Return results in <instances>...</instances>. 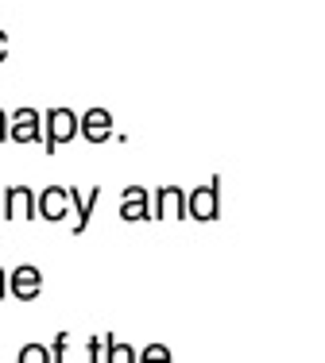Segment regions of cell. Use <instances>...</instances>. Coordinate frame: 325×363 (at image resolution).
Listing matches in <instances>:
<instances>
[{
  "mask_svg": "<svg viewBox=\"0 0 325 363\" xmlns=\"http://www.w3.org/2000/svg\"><path fill=\"white\" fill-rule=\"evenodd\" d=\"M43 147H47V155H55L62 143H70L74 135H78V116H74L70 108H50L43 112Z\"/></svg>",
  "mask_w": 325,
  "mask_h": 363,
  "instance_id": "cell-1",
  "label": "cell"
},
{
  "mask_svg": "<svg viewBox=\"0 0 325 363\" xmlns=\"http://www.w3.org/2000/svg\"><path fill=\"white\" fill-rule=\"evenodd\" d=\"M186 217L205 220V224L221 217V178H209L205 186L186 194Z\"/></svg>",
  "mask_w": 325,
  "mask_h": 363,
  "instance_id": "cell-2",
  "label": "cell"
},
{
  "mask_svg": "<svg viewBox=\"0 0 325 363\" xmlns=\"http://www.w3.org/2000/svg\"><path fill=\"white\" fill-rule=\"evenodd\" d=\"M8 140L12 143H43V112L16 108L8 116Z\"/></svg>",
  "mask_w": 325,
  "mask_h": 363,
  "instance_id": "cell-3",
  "label": "cell"
},
{
  "mask_svg": "<svg viewBox=\"0 0 325 363\" xmlns=\"http://www.w3.org/2000/svg\"><path fill=\"white\" fill-rule=\"evenodd\" d=\"M151 217L186 220V189L182 186H159L155 194H151Z\"/></svg>",
  "mask_w": 325,
  "mask_h": 363,
  "instance_id": "cell-4",
  "label": "cell"
},
{
  "mask_svg": "<svg viewBox=\"0 0 325 363\" xmlns=\"http://www.w3.org/2000/svg\"><path fill=\"white\" fill-rule=\"evenodd\" d=\"M39 290H43V271L39 267L23 263V267H16V271L8 274V294H12L16 301H35Z\"/></svg>",
  "mask_w": 325,
  "mask_h": 363,
  "instance_id": "cell-5",
  "label": "cell"
},
{
  "mask_svg": "<svg viewBox=\"0 0 325 363\" xmlns=\"http://www.w3.org/2000/svg\"><path fill=\"white\" fill-rule=\"evenodd\" d=\"M0 209H4L8 220H35V189L28 186H8L4 197H0Z\"/></svg>",
  "mask_w": 325,
  "mask_h": 363,
  "instance_id": "cell-6",
  "label": "cell"
},
{
  "mask_svg": "<svg viewBox=\"0 0 325 363\" xmlns=\"http://www.w3.org/2000/svg\"><path fill=\"white\" fill-rule=\"evenodd\" d=\"M78 135L93 147L113 140V116H109V108H89L85 116H78Z\"/></svg>",
  "mask_w": 325,
  "mask_h": 363,
  "instance_id": "cell-7",
  "label": "cell"
},
{
  "mask_svg": "<svg viewBox=\"0 0 325 363\" xmlns=\"http://www.w3.org/2000/svg\"><path fill=\"white\" fill-rule=\"evenodd\" d=\"M66 197H70V213H74V236H82L85 228H89V217H93V209H97V201H101V186H93L89 194H78L74 186H66Z\"/></svg>",
  "mask_w": 325,
  "mask_h": 363,
  "instance_id": "cell-8",
  "label": "cell"
},
{
  "mask_svg": "<svg viewBox=\"0 0 325 363\" xmlns=\"http://www.w3.org/2000/svg\"><path fill=\"white\" fill-rule=\"evenodd\" d=\"M35 213L43 220L58 224L66 220V213H70V197H66V186H47L43 194L35 197Z\"/></svg>",
  "mask_w": 325,
  "mask_h": 363,
  "instance_id": "cell-9",
  "label": "cell"
},
{
  "mask_svg": "<svg viewBox=\"0 0 325 363\" xmlns=\"http://www.w3.org/2000/svg\"><path fill=\"white\" fill-rule=\"evenodd\" d=\"M121 220H155L151 217V194L143 186H128L121 197Z\"/></svg>",
  "mask_w": 325,
  "mask_h": 363,
  "instance_id": "cell-10",
  "label": "cell"
},
{
  "mask_svg": "<svg viewBox=\"0 0 325 363\" xmlns=\"http://www.w3.org/2000/svg\"><path fill=\"white\" fill-rule=\"evenodd\" d=\"M132 363L136 359V352L132 348H128V344H121V340H116V336H109V363Z\"/></svg>",
  "mask_w": 325,
  "mask_h": 363,
  "instance_id": "cell-11",
  "label": "cell"
},
{
  "mask_svg": "<svg viewBox=\"0 0 325 363\" xmlns=\"http://www.w3.org/2000/svg\"><path fill=\"white\" fill-rule=\"evenodd\" d=\"M20 363H50V348H43V344H28V348L20 352Z\"/></svg>",
  "mask_w": 325,
  "mask_h": 363,
  "instance_id": "cell-12",
  "label": "cell"
},
{
  "mask_svg": "<svg viewBox=\"0 0 325 363\" xmlns=\"http://www.w3.org/2000/svg\"><path fill=\"white\" fill-rule=\"evenodd\" d=\"M89 359L93 363H109V336H93L89 340Z\"/></svg>",
  "mask_w": 325,
  "mask_h": 363,
  "instance_id": "cell-13",
  "label": "cell"
},
{
  "mask_svg": "<svg viewBox=\"0 0 325 363\" xmlns=\"http://www.w3.org/2000/svg\"><path fill=\"white\" fill-rule=\"evenodd\" d=\"M66 352H70V340H66V333H58L55 344H50V363H62Z\"/></svg>",
  "mask_w": 325,
  "mask_h": 363,
  "instance_id": "cell-14",
  "label": "cell"
},
{
  "mask_svg": "<svg viewBox=\"0 0 325 363\" xmlns=\"http://www.w3.org/2000/svg\"><path fill=\"white\" fill-rule=\"evenodd\" d=\"M140 359H148V363H155V359H170V348H162V344H151V348H143V352H140Z\"/></svg>",
  "mask_w": 325,
  "mask_h": 363,
  "instance_id": "cell-15",
  "label": "cell"
},
{
  "mask_svg": "<svg viewBox=\"0 0 325 363\" xmlns=\"http://www.w3.org/2000/svg\"><path fill=\"white\" fill-rule=\"evenodd\" d=\"M4 140H8V112L0 108V143H4Z\"/></svg>",
  "mask_w": 325,
  "mask_h": 363,
  "instance_id": "cell-16",
  "label": "cell"
},
{
  "mask_svg": "<svg viewBox=\"0 0 325 363\" xmlns=\"http://www.w3.org/2000/svg\"><path fill=\"white\" fill-rule=\"evenodd\" d=\"M4 58H8V35L0 31V62H4Z\"/></svg>",
  "mask_w": 325,
  "mask_h": 363,
  "instance_id": "cell-17",
  "label": "cell"
},
{
  "mask_svg": "<svg viewBox=\"0 0 325 363\" xmlns=\"http://www.w3.org/2000/svg\"><path fill=\"white\" fill-rule=\"evenodd\" d=\"M8 294V274H4V267H0V298Z\"/></svg>",
  "mask_w": 325,
  "mask_h": 363,
  "instance_id": "cell-18",
  "label": "cell"
}]
</instances>
